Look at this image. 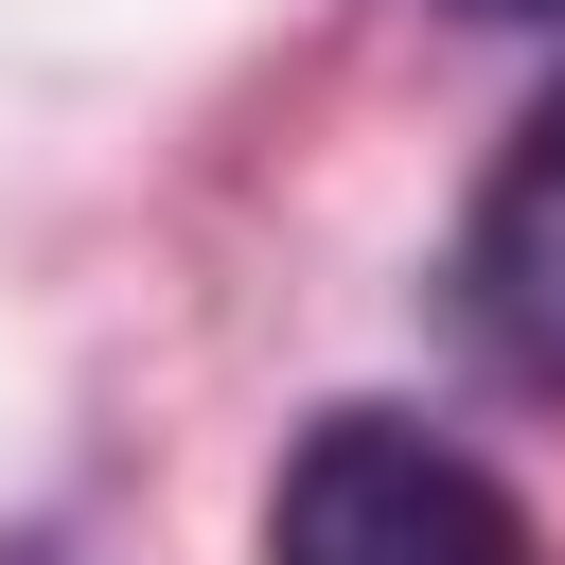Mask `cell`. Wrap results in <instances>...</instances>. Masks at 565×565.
<instances>
[{"instance_id": "cell-1", "label": "cell", "mask_w": 565, "mask_h": 565, "mask_svg": "<svg viewBox=\"0 0 565 565\" xmlns=\"http://www.w3.org/2000/svg\"><path fill=\"white\" fill-rule=\"evenodd\" d=\"M265 565H547V530L477 441L406 406H318L265 477Z\"/></svg>"}, {"instance_id": "cell-2", "label": "cell", "mask_w": 565, "mask_h": 565, "mask_svg": "<svg viewBox=\"0 0 565 565\" xmlns=\"http://www.w3.org/2000/svg\"><path fill=\"white\" fill-rule=\"evenodd\" d=\"M459 335L512 388H565V71H547V106L494 141V177L459 212Z\"/></svg>"}, {"instance_id": "cell-3", "label": "cell", "mask_w": 565, "mask_h": 565, "mask_svg": "<svg viewBox=\"0 0 565 565\" xmlns=\"http://www.w3.org/2000/svg\"><path fill=\"white\" fill-rule=\"evenodd\" d=\"M459 18H565V0H459Z\"/></svg>"}, {"instance_id": "cell-4", "label": "cell", "mask_w": 565, "mask_h": 565, "mask_svg": "<svg viewBox=\"0 0 565 565\" xmlns=\"http://www.w3.org/2000/svg\"><path fill=\"white\" fill-rule=\"evenodd\" d=\"M18 565H35V547H18Z\"/></svg>"}]
</instances>
